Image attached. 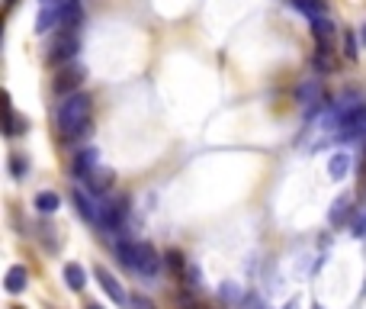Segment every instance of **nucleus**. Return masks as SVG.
Here are the masks:
<instances>
[{
  "label": "nucleus",
  "instance_id": "27",
  "mask_svg": "<svg viewBox=\"0 0 366 309\" xmlns=\"http://www.w3.org/2000/svg\"><path fill=\"white\" fill-rule=\"evenodd\" d=\"M42 7H64V3H71V0H39Z\"/></svg>",
  "mask_w": 366,
  "mask_h": 309
},
{
  "label": "nucleus",
  "instance_id": "29",
  "mask_svg": "<svg viewBox=\"0 0 366 309\" xmlns=\"http://www.w3.org/2000/svg\"><path fill=\"white\" fill-rule=\"evenodd\" d=\"M87 309H103V306H96V303H90V306H87Z\"/></svg>",
  "mask_w": 366,
  "mask_h": 309
},
{
  "label": "nucleus",
  "instance_id": "8",
  "mask_svg": "<svg viewBox=\"0 0 366 309\" xmlns=\"http://www.w3.org/2000/svg\"><path fill=\"white\" fill-rule=\"evenodd\" d=\"M94 274H96V280H100V287L106 290V297L113 299V303H119V306H126V303H132V299L126 297V290H122V284H119V280L113 277V271H106V267L100 264V267L94 271Z\"/></svg>",
  "mask_w": 366,
  "mask_h": 309
},
{
  "label": "nucleus",
  "instance_id": "7",
  "mask_svg": "<svg viewBox=\"0 0 366 309\" xmlns=\"http://www.w3.org/2000/svg\"><path fill=\"white\" fill-rule=\"evenodd\" d=\"M341 136L344 139H360L366 136V107H354L341 119Z\"/></svg>",
  "mask_w": 366,
  "mask_h": 309
},
{
  "label": "nucleus",
  "instance_id": "9",
  "mask_svg": "<svg viewBox=\"0 0 366 309\" xmlns=\"http://www.w3.org/2000/svg\"><path fill=\"white\" fill-rule=\"evenodd\" d=\"M100 168V155H96L94 149H84V151H77L71 161V171H74V177H81V181H87L94 171Z\"/></svg>",
  "mask_w": 366,
  "mask_h": 309
},
{
  "label": "nucleus",
  "instance_id": "17",
  "mask_svg": "<svg viewBox=\"0 0 366 309\" xmlns=\"http://www.w3.org/2000/svg\"><path fill=\"white\" fill-rule=\"evenodd\" d=\"M347 216H350V193H341V197L335 200V206H331L328 219H331L335 225H341V223L347 219Z\"/></svg>",
  "mask_w": 366,
  "mask_h": 309
},
{
  "label": "nucleus",
  "instance_id": "2",
  "mask_svg": "<svg viewBox=\"0 0 366 309\" xmlns=\"http://www.w3.org/2000/svg\"><path fill=\"white\" fill-rule=\"evenodd\" d=\"M81 52V39H77V29H58L52 36V45H49V62H71L74 55Z\"/></svg>",
  "mask_w": 366,
  "mask_h": 309
},
{
  "label": "nucleus",
  "instance_id": "20",
  "mask_svg": "<svg viewBox=\"0 0 366 309\" xmlns=\"http://www.w3.org/2000/svg\"><path fill=\"white\" fill-rule=\"evenodd\" d=\"M293 3H296V7H299L302 13H309L312 20L324 13V0H293Z\"/></svg>",
  "mask_w": 366,
  "mask_h": 309
},
{
  "label": "nucleus",
  "instance_id": "10",
  "mask_svg": "<svg viewBox=\"0 0 366 309\" xmlns=\"http://www.w3.org/2000/svg\"><path fill=\"white\" fill-rule=\"evenodd\" d=\"M26 284H29V271H26L23 264H13L10 271H7V277H3V290H7V293H13V297H16V293H23V290H26Z\"/></svg>",
  "mask_w": 366,
  "mask_h": 309
},
{
  "label": "nucleus",
  "instance_id": "5",
  "mask_svg": "<svg viewBox=\"0 0 366 309\" xmlns=\"http://www.w3.org/2000/svg\"><path fill=\"white\" fill-rule=\"evenodd\" d=\"M126 216H129L126 200L100 203V225H103L106 232H119V229H122V223H126Z\"/></svg>",
  "mask_w": 366,
  "mask_h": 309
},
{
  "label": "nucleus",
  "instance_id": "1",
  "mask_svg": "<svg viewBox=\"0 0 366 309\" xmlns=\"http://www.w3.org/2000/svg\"><path fill=\"white\" fill-rule=\"evenodd\" d=\"M55 123L62 129V136H81L90 129V97L87 94H71L58 103V113H55Z\"/></svg>",
  "mask_w": 366,
  "mask_h": 309
},
{
  "label": "nucleus",
  "instance_id": "23",
  "mask_svg": "<svg viewBox=\"0 0 366 309\" xmlns=\"http://www.w3.org/2000/svg\"><path fill=\"white\" fill-rule=\"evenodd\" d=\"M164 258H168V267H170V271H177V274H183V271H187V258L180 255V251H168Z\"/></svg>",
  "mask_w": 366,
  "mask_h": 309
},
{
  "label": "nucleus",
  "instance_id": "28",
  "mask_svg": "<svg viewBox=\"0 0 366 309\" xmlns=\"http://www.w3.org/2000/svg\"><path fill=\"white\" fill-rule=\"evenodd\" d=\"M3 3H7V10H10V7H16V0H3Z\"/></svg>",
  "mask_w": 366,
  "mask_h": 309
},
{
  "label": "nucleus",
  "instance_id": "6",
  "mask_svg": "<svg viewBox=\"0 0 366 309\" xmlns=\"http://www.w3.org/2000/svg\"><path fill=\"white\" fill-rule=\"evenodd\" d=\"M84 75H87V71L81 68V64H68V68H62V71H58V77H55V94H58V97L77 94V87H81Z\"/></svg>",
  "mask_w": 366,
  "mask_h": 309
},
{
  "label": "nucleus",
  "instance_id": "14",
  "mask_svg": "<svg viewBox=\"0 0 366 309\" xmlns=\"http://www.w3.org/2000/svg\"><path fill=\"white\" fill-rule=\"evenodd\" d=\"M87 187H90V190L94 193H103V190H109V187H113V171L109 168H96L94 174H90V177H87Z\"/></svg>",
  "mask_w": 366,
  "mask_h": 309
},
{
  "label": "nucleus",
  "instance_id": "30",
  "mask_svg": "<svg viewBox=\"0 0 366 309\" xmlns=\"http://www.w3.org/2000/svg\"><path fill=\"white\" fill-rule=\"evenodd\" d=\"M363 42H366V26H363Z\"/></svg>",
  "mask_w": 366,
  "mask_h": 309
},
{
  "label": "nucleus",
  "instance_id": "31",
  "mask_svg": "<svg viewBox=\"0 0 366 309\" xmlns=\"http://www.w3.org/2000/svg\"><path fill=\"white\" fill-rule=\"evenodd\" d=\"M13 309H23V306H13Z\"/></svg>",
  "mask_w": 366,
  "mask_h": 309
},
{
  "label": "nucleus",
  "instance_id": "4",
  "mask_svg": "<svg viewBox=\"0 0 366 309\" xmlns=\"http://www.w3.org/2000/svg\"><path fill=\"white\" fill-rule=\"evenodd\" d=\"M296 103L299 107H305V110H318V107H324L328 103V97H324V87H322V81H302V84L296 87Z\"/></svg>",
  "mask_w": 366,
  "mask_h": 309
},
{
  "label": "nucleus",
  "instance_id": "22",
  "mask_svg": "<svg viewBox=\"0 0 366 309\" xmlns=\"http://www.w3.org/2000/svg\"><path fill=\"white\" fill-rule=\"evenodd\" d=\"M183 277H187V290H199V287H202V277H199V267L196 264H187Z\"/></svg>",
  "mask_w": 366,
  "mask_h": 309
},
{
  "label": "nucleus",
  "instance_id": "21",
  "mask_svg": "<svg viewBox=\"0 0 366 309\" xmlns=\"http://www.w3.org/2000/svg\"><path fill=\"white\" fill-rule=\"evenodd\" d=\"M10 171H13V177H26V171H29V161H26V155L13 151V155H10Z\"/></svg>",
  "mask_w": 366,
  "mask_h": 309
},
{
  "label": "nucleus",
  "instance_id": "25",
  "mask_svg": "<svg viewBox=\"0 0 366 309\" xmlns=\"http://www.w3.org/2000/svg\"><path fill=\"white\" fill-rule=\"evenodd\" d=\"M132 306H135V309H157L148 297H132Z\"/></svg>",
  "mask_w": 366,
  "mask_h": 309
},
{
  "label": "nucleus",
  "instance_id": "26",
  "mask_svg": "<svg viewBox=\"0 0 366 309\" xmlns=\"http://www.w3.org/2000/svg\"><path fill=\"white\" fill-rule=\"evenodd\" d=\"M354 235H356V238H360V235H366V216L354 223Z\"/></svg>",
  "mask_w": 366,
  "mask_h": 309
},
{
  "label": "nucleus",
  "instance_id": "16",
  "mask_svg": "<svg viewBox=\"0 0 366 309\" xmlns=\"http://www.w3.org/2000/svg\"><path fill=\"white\" fill-rule=\"evenodd\" d=\"M64 284H68L71 290H77V293H81V290H84V284H87L84 267H81V264H64Z\"/></svg>",
  "mask_w": 366,
  "mask_h": 309
},
{
  "label": "nucleus",
  "instance_id": "19",
  "mask_svg": "<svg viewBox=\"0 0 366 309\" xmlns=\"http://www.w3.org/2000/svg\"><path fill=\"white\" fill-rule=\"evenodd\" d=\"M177 306L180 309H202V303L196 299V290H187V287H183L177 293Z\"/></svg>",
  "mask_w": 366,
  "mask_h": 309
},
{
  "label": "nucleus",
  "instance_id": "11",
  "mask_svg": "<svg viewBox=\"0 0 366 309\" xmlns=\"http://www.w3.org/2000/svg\"><path fill=\"white\" fill-rule=\"evenodd\" d=\"M312 36H315V42H318V49H331V42H335V23L324 20V16H315Z\"/></svg>",
  "mask_w": 366,
  "mask_h": 309
},
{
  "label": "nucleus",
  "instance_id": "12",
  "mask_svg": "<svg viewBox=\"0 0 366 309\" xmlns=\"http://www.w3.org/2000/svg\"><path fill=\"white\" fill-rule=\"evenodd\" d=\"M74 206H77V213L84 216L87 223H100V210L84 190H74Z\"/></svg>",
  "mask_w": 366,
  "mask_h": 309
},
{
  "label": "nucleus",
  "instance_id": "18",
  "mask_svg": "<svg viewBox=\"0 0 366 309\" xmlns=\"http://www.w3.org/2000/svg\"><path fill=\"white\" fill-rule=\"evenodd\" d=\"M26 126H29V119L26 116H20L13 107H7V136H20V132H26Z\"/></svg>",
  "mask_w": 366,
  "mask_h": 309
},
{
  "label": "nucleus",
  "instance_id": "15",
  "mask_svg": "<svg viewBox=\"0 0 366 309\" xmlns=\"http://www.w3.org/2000/svg\"><path fill=\"white\" fill-rule=\"evenodd\" d=\"M32 206L39 210V213H55L58 206H62V200H58V193H52V190H42V193H36V200H32Z\"/></svg>",
  "mask_w": 366,
  "mask_h": 309
},
{
  "label": "nucleus",
  "instance_id": "3",
  "mask_svg": "<svg viewBox=\"0 0 366 309\" xmlns=\"http://www.w3.org/2000/svg\"><path fill=\"white\" fill-rule=\"evenodd\" d=\"M129 267H135L138 274H145V277H155L157 271H161V255L155 251V245H148V242H135V251H132Z\"/></svg>",
  "mask_w": 366,
  "mask_h": 309
},
{
  "label": "nucleus",
  "instance_id": "24",
  "mask_svg": "<svg viewBox=\"0 0 366 309\" xmlns=\"http://www.w3.org/2000/svg\"><path fill=\"white\" fill-rule=\"evenodd\" d=\"M344 55L350 58V62L360 55V52H356V36H354V32H344Z\"/></svg>",
  "mask_w": 366,
  "mask_h": 309
},
{
  "label": "nucleus",
  "instance_id": "13",
  "mask_svg": "<svg viewBox=\"0 0 366 309\" xmlns=\"http://www.w3.org/2000/svg\"><path fill=\"white\" fill-rule=\"evenodd\" d=\"M347 171H350V155H347V151H335L331 161H328V174H331V181H344Z\"/></svg>",
  "mask_w": 366,
  "mask_h": 309
}]
</instances>
